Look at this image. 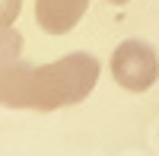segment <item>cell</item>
Segmentation results:
<instances>
[{
	"mask_svg": "<svg viewBox=\"0 0 159 156\" xmlns=\"http://www.w3.org/2000/svg\"><path fill=\"white\" fill-rule=\"evenodd\" d=\"M99 80V61L92 54H67L54 64H10L0 73V102L10 108H61L86 99Z\"/></svg>",
	"mask_w": 159,
	"mask_h": 156,
	"instance_id": "obj_1",
	"label": "cell"
},
{
	"mask_svg": "<svg viewBox=\"0 0 159 156\" xmlns=\"http://www.w3.org/2000/svg\"><path fill=\"white\" fill-rule=\"evenodd\" d=\"M111 73L115 80L121 83L130 93H147V89L156 83L159 76V61H156V51L140 42V38H127L115 48L111 54Z\"/></svg>",
	"mask_w": 159,
	"mask_h": 156,
	"instance_id": "obj_2",
	"label": "cell"
},
{
	"mask_svg": "<svg viewBox=\"0 0 159 156\" xmlns=\"http://www.w3.org/2000/svg\"><path fill=\"white\" fill-rule=\"evenodd\" d=\"M89 0H35V19L48 35H64L83 19Z\"/></svg>",
	"mask_w": 159,
	"mask_h": 156,
	"instance_id": "obj_3",
	"label": "cell"
},
{
	"mask_svg": "<svg viewBox=\"0 0 159 156\" xmlns=\"http://www.w3.org/2000/svg\"><path fill=\"white\" fill-rule=\"evenodd\" d=\"M22 48V35L13 29V25H0V73H3L10 64H16Z\"/></svg>",
	"mask_w": 159,
	"mask_h": 156,
	"instance_id": "obj_4",
	"label": "cell"
},
{
	"mask_svg": "<svg viewBox=\"0 0 159 156\" xmlns=\"http://www.w3.org/2000/svg\"><path fill=\"white\" fill-rule=\"evenodd\" d=\"M19 10H22V0H0V25H13Z\"/></svg>",
	"mask_w": 159,
	"mask_h": 156,
	"instance_id": "obj_5",
	"label": "cell"
},
{
	"mask_svg": "<svg viewBox=\"0 0 159 156\" xmlns=\"http://www.w3.org/2000/svg\"><path fill=\"white\" fill-rule=\"evenodd\" d=\"M111 3H127V0H111Z\"/></svg>",
	"mask_w": 159,
	"mask_h": 156,
	"instance_id": "obj_6",
	"label": "cell"
}]
</instances>
